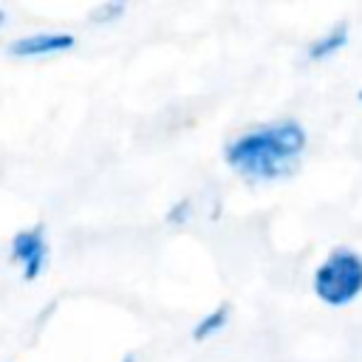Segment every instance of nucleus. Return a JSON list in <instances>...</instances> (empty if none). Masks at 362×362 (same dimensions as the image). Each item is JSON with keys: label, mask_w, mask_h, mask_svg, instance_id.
Here are the masks:
<instances>
[{"label": "nucleus", "mask_w": 362, "mask_h": 362, "mask_svg": "<svg viewBox=\"0 0 362 362\" xmlns=\"http://www.w3.org/2000/svg\"><path fill=\"white\" fill-rule=\"evenodd\" d=\"M308 147V130L294 116L257 122L223 144V164L249 184H272L294 173Z\"/></svg>", "instance_id": "nucleus-1"}, {"label": "nucleus", "mask_w": 362, "mask_h": 362, "mask_svg": "<svg viewBox=\"0 0 362 362\" xmlns=\"http://www.w3.org/2000/svg\"><path fill=\"white\" fill-rule=\"evenodd\" d=\"M311 294L328 308H348L362 297V252L354 246L328 249L311 269Z\"/></svg>", "instance_id": "nucleus-2"}, {"label": "nucleus", "mask_w": 362, "mask_h": 362, "mask_svg": "<svg viewBox=\"0 0 362 362\" xmlns=\"http://www.w3.org/2000/svg\"><path fill=\"white\" fill-rule=\"evenodd\" d=\"M8 260H11V266L20 272V277L25 283L40 280L42 272L48 269V260H51L48 229L42 223L20 226L8 240Z\"/></svg>", "instance_id": "nucleus-3"}, {"label": "nucleus", "mask_w": 362, "mask_h": 362, "mask_svg": "<svg viewBox=\"0 0 362 362\" xmlns=\"http://www.w3.org/2000/svg\"><path fill=\"white\" fill-rule=\"evenodd\" d=\"M76 34L65 28H42V31H28L14 40H8L6 54L14 59H48L74 51Z\"/></svg>", "instance_id": "nucleus-4"}, {"label": "nucleus", "mask_w": 362, "mask_h": 362, "mask_svg": "<svg viewBox=\"0 0 362 362\" xmlns=\"http://www.w3.org/2000/svg\"><path fill=\"white\" fill-rule=\"evenodd\" d=\"M348 45H351V25H348V20H337L331 25H325L322 31H317L311 40H305L303 59L308 65H322V62H331L334 57H339Z\"/></svg>", "instance_id": "nucleus-5"}, {"label": "nucleus", "mask_w": 362, "mask_h": 362, "mask_svg": "<svg viewBox=\"0 0 362 362\" xmlns=\"http://www.w3.org/2000/svg\"><path fill=\"white\" fill-rule=\"evenodd\" d=\"M232 322V305L229 303H215L212 308H206L204 314L195 317L192 328H189V339L192 342H209L215 337H221Z\"/></svg>", "instance_id": "nucleus-6"}, {"label": "nucleus", "mask_w": 362, "mask_h": 362, "mask_svg": "<svg viewBox=\"0 0 362 362\" xmlns=\"http://www.w3.org/2000/svg\"><path fill=\"white\" fill-rule=\"evenodd\" d=\"M127 14V3L124 0H102L88 11V23L93 25H113Z\"/></svg>", "instance_id": "nucleus-7"}, {"label": "nucleus", "mask_w": 362, "mask_h": 362, "mask_svg": "<svg viewBox=\"0 0 362 362\" xmlns=\"http://www.w3.org/2000/svg\"><path fill=\"white\" fill-rule=\"evenodd\" d=\"M192 212H195L192 195H181V198H175V201L164 209V223H167V226H187L189 218H192Z\"/></svg>", "instance_id": "nucleus-8"}, {"label": "nucleus", "mask_w": 362, "mask_h": 362, "mask_svg": "<svg viewBox=\"0 0 362 362\" xmlns=\"http://www.w3.org/2000/svg\"><path fill=\"white\" fill-rule=\"evenodd\" d=\"M6 20H8V14H6V8H3V6H0V28H3V25H6Z\"/></svg>", "instance_id": "nucleus-9"}, {"label": "nucleus", "mask_w": 362, "mask_h": 362, "mask_svg": "<svg viewBox=\"0 0 362 362\" xmlns=\"http://www.w3.org/2000/svg\"><path fill=\"white\" fill-rule=\"evenodd\" d=\"M119 362H136V356H133V354H124V356H122Z\"/></svg>", "instance_id": "nucleus-10"}, {"label": "nucleus", "mask_w": 362, "mask_h": 362, "mask_svg": "<svg viewBox=\"0 0 362 362\" xmlns=\"http://www.w3.org/2000/svg\"><path fill=\"white\" fill-rule=\"evenodd\" d=\"M356 102H359V105H362V88H359V90H356Z\"/></svg>", "instance_id": "nucleus-11"}]
</instances>
